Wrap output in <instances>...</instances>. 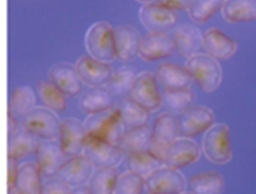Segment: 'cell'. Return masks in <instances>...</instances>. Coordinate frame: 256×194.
<instances>
[{"mask_svg": "<svg viewBox=\"0 0 256 194\" xmlns=\"http://www.w3.org/2000/svg\"><path fill=\"white\" fill-rule=\"evenodd\" d=\"M83 124L87 135L114 145H118L126 132L118 107L88 114Z\"/></svg>", "mask_w": 256, "mask_h": 194, "instance_id": "6da1fadb", "label": "cell"}, {"mask_svg": "<svg viewBox=\"0 0 256 194\" xmlns=\"http://www.w3.org/2000/svg\"><path fill=\"white\" fill-rule=\"evenodd\" d=\"M186 68L194 81L207 93L214 92L222 82V68L217 59L207 53H196L189 57Z\"/></svg>", "mask_w": 256, "mask_h": 194, "instance_id": "7a4b0ae2", "label": "cell"}, {"mask_svg": "<svg viewBox=\"0 0 256 194\" xmlns=\"http://www.w3.org/2000/svg\"><path fill=\"white\" fill-rule=\"evenodd\" d=\"M202 151L205 157L214 164L228 163L232 158L229 126L225 123L212 125L203 136Z\"/></svg>", "mask_w": 256, "mask_h": 194, "instance_id": "3957f363", "label": "cell"}, {"mask_svg": "<svg viewBox=\"0 0 256 194\" xmlns=\"http://www.w3.org/2000/svg\"><path fill=\"white\" fill-rule=\"evenodd\" d=\"M85 46L90 56L103 62L116 58L114 46V29L105 21L92 24L85 36Z\"/></svg>", "mask_w": 256, "mask_h": 194, "instance_id": "277c9868", "label": "cell"}, {"mask_svg": "<svg viewBox=\"0 0 256 194\" xmlns=\"http://www.w3.org/2000/svg\"><path fill=\"white\" fill-rule=\"evenodd\" d=\"M21 127L41 140L59 139L61 122L46 107H35L21 120Z\"/></svg>", "mask_w": 256, "mask_h": 194, "instance_id": "5b68a950", "label": "cell"}, {"mask_svg": "<svg viewBox=\"0 0 256 194\" xmlns=\"http://www.w3.org/2000/svg\"><path fill=\"white\" fill-rule=\"evenodd\" d=\"M83 154L89 159L93 167L97 169L116 167L123 156V152L118 145L91 135L86 136Z\"/></svg>", "mask_w": 256, "mask_h": 194, "instance_id": "8992f818", "label": "cell"}, {"mask_svg": "<svg viewBox=\"0 0 256 194\" xmlns=\"http://www.w3.org/2000/svg\"><path fill=\"white\" fill-rule=\"evenodd\" d=\"M185 179L178 169L163 165L145 178V188L151 194H181Z\"/></svg>", "mask_w": 256, "mask_h": 194, "instance_id": "52a82bcc", "label": "cell"}, {"mask_svg": "<svg viewBox=\"0 0 256 194\" xmlns=\"http://www.w3.org/2000/svg\"><path fill=\"white\" fill-rule=\"evenodd\" d=\"M128 97L149 112L157 110L162 103L156 78L148 71L141 72L136 76Z\"/></svg>", "mask_w": 256, "mask_h": 194, "instance_id": "ba28073f", "label": "cell"}, {"mask_svg": "<svg viewBox=\"0 0 256 194\" xmlns=\"http://www.w3.org/2000/svg\"><path fill=\"white\" fill-rule=\"evenodd\" d=\"M214 114L206 106H190L178 117L180 135L191 138L200 133L206 132L214 125Z\"/></svg>", "mask_w": 256, "mask_h": 194, "instance_id": "9c48e42d", "label": "cell"}, {"mask_svg": "<svg viewBox=\"0 0 256 194\" xmlns=\"http://www.w3.org/2000/svg\"><path fill=\"white\" fill-rule=\"evenodd\" d=\"M87 136L83 122L74 117H68L61 122L59 143L64 155L68 158L82 154Z\"/></svg>", "mask_w": 256, "mask_h": 194, "instance_id": "30bf717a", "label": "cell"}, {"mask_svg": "<svg viewBox=\"0 0 256 194\" xmlns=\"http://www.w3.org/2000/svg\"><path fill=\"white\" fill-rule=\"evenodd\" d=\"M175 50L173 37L167 32H149L141 37L139 55L146 61H156L170 57Z\"/></svg>", "mask_w": 256, "mask_h": 194, "instance_id": "8fae6325", "label": "cell"}, {"mask_svg": "<svg viewBox=\"0 0 256 194\" xmlns=\"http://www.w3.org/2000/svg\"><path fill=\"white\" fill-rule=\"evenodd\" d=\"M139 18L150 32H166L177 22V14L174 10L156 2L143 4L139 11Z\"/></svg>", "mask_w": 256, "mask_h": 194, "instance_id": "7c38bea8", "label": "cell"}, {"mask_svg": "<svg viewBox=\"0 0 256 194\" xmlns=\"http://www.w3.org/2000/svg\"><path fill=\"white\" fill-rule=\"evenodd\" d=\"M200 156L199 146L190 138L179 137L166 148L163 164L179 169L194 163Z\"/></svg>", "mask_w": 256, "mask_h": 194, "instance_id": "4fadbf2b", "label": "cell"}, {"mask_svg": "<svg viewBox=\"0 0 256 194\" xmlns=\"http://www.w3.org/2000/svg\"><path fill=\"white\" fill-rule=\"evenodd\" d=\"M80 78L92 87H103L110 81L114 70L107 63L93 58L90 55L81 56L75 64Z\"/></svg>", "mask_w": 256, "mask_h": 194, "instance_id": "5bb4252c", "label": "cell"}, {"mask_svg": "<svg viewBox=\"0 0 256 194\" xmlns=\"http://www.w3.org/2000/svg\"><path fill=\"white\" fill-rule=\"evenodd\" d=\"M35 154L36 164L42 176L46 178L57 175L60 168L67 160H65L66 156L61 149L60 143L56 142V140H41Z\"/></svg>", "mask_w": 256, "mask_h": 194, "instance_id": "9a60e30c", "label": "cell"}, {"mask_svg": "<svg viewBox=\"0 0 256 194\" xmlns=\"http://www.w3.org/2000/svg\"><path fill=\"white\" fill-rule=\"evenodd\" d=\"M92 174V163L84 154H80L68 158L60 168L57 177L63 180L70 187L76 188L88 183Z\"/></svg>", "mask_w": 256, "mask_h": 194, "instance_id": "2e32d148", "label": "cell"}, {"mask_svg": "<svg viewBox=\"0 0 256 194\" xmlns=\"http://www.w3.org/2000/svg\"><path fill=\"white\" fill-rule=\"evenodd\" d=\"M48 79L67 96H76L82 89V80L76 67L68 63L53 65L48 71Z\"/></svg>", "mask_w": 256, "mask_h": 194, "instance_id": "e0dca14e", "label": "cell"}, {"mask_svg": "<svg viewBox=\"0 0 256 194\" xmlns=\"http://www.w3.org/2000/svg\"><path fill=\"white\" fill-rule=\"evenodd\" d=\"M202 46L208 55L217 60L231 58L237 51V43L217 28L207 29L202 34Z\"/></svg>", "mask_w": 256, "mask_h": 194, "instance_id": "ac0fdd59", "label": "cell"}, {"mask_svg": "<svg viewBox=\"0 0 256 194\" xmlns=\"http://www.w3.org/2000/svg\"><path fill=\"white\" fill-rule=\"evenodd\" d=\"M141 37L138 32L129 25H120L114 29V46L116 58L127 62L133 60L140 49Z\"/></svg>", "mask_w": 256, "mask_h": 194, "instance_id": "d6986e66", "label": "cell"}, {"mask_svg": "<svg viewBox=\"0 0 256 194\" xmlns=\"http://www.w3.org/2000/svg\"><path fill=\"white\" fill-rule=\"evenodd\" d=\"M156 79L164 90L190 88L193 78L185 67L174 63H162L156 71Z\"/></svg>", "mask_w": 256, "mask_h": 194, "instance_id": "ffe728a7", "label": "cell"}, {"mask_svg": "<svg viewBox=\"0 0 256 194\" xmlns=\"http://www.w3.org/2000/svg\"><path fill=\"white\" fill-rule=\"evenodd\" d=\"M151 130V143L158 146L167 147L169 144L179 138L180 131L178 126V118H176L170 112L162 113L155 119Z\"/></svg>", "mask_w": 256, "mask_h": 194, "instance_id": "44dd1931", "label": "cell"}, {"mask_svg": "<svg viewBox=\"0 0 256 194\" xmlns=\"http://www.w3.org/2000/svg\"><path fill=\"white\" fill-rule=\"evenodd\" d=\"M176 50L184 57H191L202 46V34L191 24L179 25L172 34Z\"/></svg>", "mask_w": 256, "mask_h": 194, "instance_id": "7402d4cb", "label": "cell"}, {"mask_svg": "<svg viewBox=\"0 0 256 194\" xmlns=\"http://www.w3.org/2000/svg\"><path fill=\"white\" fill-rule=\"evenodd\" d=\"M40 141L22 127L8 134V158L18 160L35 153Z\"/></svg>", "mask_w": 256, "mask_h": 194, "instance_id": "603a6c76", "label": "cell"}, {"mask_svg": "<svg viewBox=\"0 0 256 194\" xmlns=\"http://www.w3.org/2000/svg\"><path fill=\"white\" fill-rule=\"evenodd\" d=\"M152 140V130L144 125L126 130L118 143V147L123 153L133 154L148 151Z\"/></svg>", "mask_w": 256, "mask_h": 194, "instance_id": "cb8c5ba5", "label": "cell"}, {"mask_svg": "<svg viewBox=\"0 0 256 194\" xmlns=\"http://www.w3.org/2000/svg\"><path fill=\"white\" fill-rule=\"evenodd\" d=\"M42 174L36 163H24L18 168L14 187L22 194H40Z\"/></svg>", "mask_w": 256, "mask_h": 194, "instance_id": "d4e9b609", "label": "cell"}, {"mask_svg": "<svg viewBox=\"0 0 256 194\" xmlns=\"http://www.w3.org/2000/svg\"><path fill=\"white\" fill-rule=\"evenodd\" d=\"M35 94L29 86H17L10 95L8 104V115L16 120L22 118L35 108Z\"/></svg>", "mask_w": 256, "mask_h": 194, "instance_id": "484cf974", "label": "cell"}, {"mask_svg": "<svg viewBox=\"0 0 256 194\" xmlns=\"http://www.w3.org/2000/svg\"><path fill=\"white\" fill-rule=\"evenodd\" d=\"M221 11L231 23L256 21V0H225Z\"/></svg>", "mask_w": 256, "mask_h": 194, "instance_id": "4316f807", "label": "cell"}, {"mask_svg": "<svg viewBox=\"0 0 256 194\" xmlns=\"http://www.w3.org/2000/svg\"><path fill=\"white\" fill-rule=\"evenodd\" d=\"M114 96L106 87H92L80 98V108L87 114L113 108Z\"/></svg>", "mask_w": 256, "mask_h": 194, "instance_id": "83f0119b", "label": "cell"}, {"mask_svg": "<svg viewBox=\"0 0 256 194\" xmlns=\"http://www.w3.org/2000/svg\"><path fill=\"white\" fill-rule=\"evenodd\" d=\"M224 186L222 175L216 171L202 172L190 179L192 194H222Z\"/></svg>", "mask_w": 256, "mask_h": 194, "instance_id": "f1b7e54d", "label": "cell"}, {"mask_svg": "<svg viewBox=\"0 0 256 194\" xmlns=\"http://www.w3.org/2000/svg\"><path fill=\"white\" fill-rule=\"evenodd\" d=\"M118 109L121 114L122 122L127 130L147 125L150 112L129 97L122 100Z\"/></svg>", "mask_w": 256, "mask_h": 194, "instance_id": "f546056e", "label": "cell"}, {"mask_svg": "<svg viewBox=\"0 0 256 194\" xmlns=\"http://www.w3.org/2000/svg\"><path fill=\"white\" fill-rule=\"evenodd\" d=\"M118 171L113 168H98L93 172L88 181V191L90 194H113L116 181L118 179Z\"/></svg>", "mask_w": 256, "mask_h": 194, "instance_id": "4dcf8cb0", "label": "cell"}, {"mask_svg": "<svg viewBox=\"0 0 256 194\" xmlns=\"http://www.w3.org/2000/svg\"><path fill=\"white\" fill-rule=\"evenodd\" d=\"M163 165V162L152 155L149 151L128 154L126 159L128 171H131L144 179Z\"/></svg>", "mask_w": 256, "mask_h": 194, "instance_id": "1f68e13d", "label": "cell"}, {"mask_svg": "<svg viewBox=\"0 0 256 194\" xmlns=\"http://www.w3.org/2000/svg\"><path fill=\"white\" fill-rule=\"evenodd\" d=\"M37 94L44 106L53 112H63L67 108L65 94L55 87L49 80L39 81L36 85Z\"/></svg>", "mask_w": 256, "mask_h": 194, "instance_id": "d6a6232c", "label": "cell"}, {"mask_svg": "<svg viewBox=\"0 0 256 194\" xmlns=\"http://www.w3.org/2000/svg\"><path fill=\"white\" fill-rule=\"evenodd\" d=\"M137 75L129 67H121L114 71L106 88L116 97H124L129 95Z\"/></svg>", "mask_w": 256, "mask_h": 194, "instance_id": "836d02e7", "label": "cell"}, {"mask_svg": "<svg viewBox=\"0 0 256 194\" xmlns=\"http://www.w3.org/2000/svg\"><path fill=\"white\" fill-rule=\"evenodd\" d=\"M194 100V94L190 88L164 90L162 103L171 112H183L189 108Z\"/></svg>", "mask_w": 256, "mask_h": 194, "instance_id": "e575fe53", "label": "cell"}, {"mask_svg": "<svg viewBox=\"0 0 256 194\" xmlns=\"http://www.w3.org/2000/svg\"><path fill=\"white\" fill-rule=\"evenodd\" d=\"M225 0H192L188 8L191 19L196 23H205L219 10H222Z\"/></svg>", "mask_w": 256, "mask_h": 194, "instance_id": "d590c367", "label": "cell"}, {"mask_svg": "<svg viewBox=\"0 0 256 194\" xmlns=\"http://www.w3.org/2000/svg\"><path fill=\"white\" fill-rule=\"evenodd\" d=\"M145 179L131 171L124 172L118 176L113 194H142Z\"/></svg>", "mask_w": 256, "mask_h": 194, "instance_id": "8d00e7d4", "label": "cell"}, {"mask_svg": "<svg viewBox=\"0 0 256 194\" xmlns=\"http://www.w3.org/2000/svg\"><path fill=\"white\" fill-rule=\"evenodd\" d=\"M71 187L59 177L47 178L41 187L40 194H71Z\"/></svg>", "mask_w": 256, "mask_h": 194, "instance_id": "74e56055", "label": "cell"}, {"mask_svg": "<svg viewBox=\"0 0 256 194\" xmlns=\"http://www.w3.org/2000/svg\"><path fill=\"white\" fill-rule=\"evenodd\" d=\"M154 2L175 11L188 9L192 0H154Z\"/></svg>", "mask_w": 256, "mask_h": 194, "instance_id": "f35d334b", "label": "cell"}, {"mask_svg": "<svg viewBox=\"0 0 256 194\" xmlns=\"http://www.w3.org/2000/svg\"><path fill=\"white\" fill-rule=\"evenodd\" d=\"M18 168L19 166L17 164V160L8 158V187L14 186Z\"/></svg>", "mask_w": 256, "mask_h": 194, "instance_id": "ab89813d", "label": "cell"}, {"mask_svg": "<svg viewBox=\"0 0 256 194\" xmlns=\"http://www.w3.org/2000/svg\"><path fill=\"white\" fill-rule=\"evenodd\" d=\"M71 194H90V193L88 191L87 186H80V187L73 188L71 191Z\"/></svg>", "mask_w": 256, "mask_h": 194, "instance_id": "60d3db41", "label": "cell"}, {"mask_svg": "<svg viewBox=\"0 0 256 194\" xmlns=\"http://www.w3.org/2000/svg\"><path fill=\"white\" fill-rule=\"evenodd\" d=\"M8 194H22V193L19 192L14 186H12V187H8Z\"/></svg>", "mask_w": 256, "mask_h": 194, "instance_id": "b9f144b4", "label": "cell"}, {"mask_svg": "<svg viewBox=\"0 0 256 194\" xmlns=\"http://www.w3.org/2000/svg\"><path fill=\"white\" fill-rule=\"evenodd\" d=\"M138 1H140V2H142V3H150V2H152V1H154V0H138Z\"/></svg>", "mask_w": 256, "mask_h": 194, "instance_id": "7bdbcfd3", "label": "cell"}, {"mask_svg": "<svg viewBox=\"0 0 256 194\" xmlns=\"http://www.w3.org/2000/svg\"><path fill=\"white\" fill-rule=\"evenodd\" d=\"M181 194H192L191 192H183V193H181Z\"/></svg>", "mask_w": 256, "mask_h": 194, "instance_id": "ee69618b", "label": "cell"}, {"mask_svg": "<svg viewBox=\"0 0 256 194\" xmlns=\"http://www.w3.org/2000/svg\"><path fill=\"white\" fill-rule=\"evenodd\" d=\"M149 194H151V193H149Z\"/></svg>", "mask_w": 256, "mask_h": 194, "instance_id": "f6af8a7d", "label": "cell"}]
</instances>
